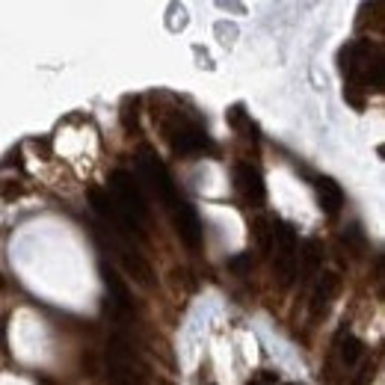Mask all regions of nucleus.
<instances>
[{"label":"nucleus","mask_w":385,"mask_h":385,"mask_svg":"<svg viewBox=\"0 0 385 385\" xmlns=\"http://www.w3.org/2000/svg\"><path fill=\"white\" fill-rule=\"evenodd\" d=\"M110 187H113V199H116V205H119L133 223H143V220H148V205H145V196H143V190H140V184L133 181V175L130 172H113L110 175Z\"/></svg>","instance_id":"nucleus-1"},{"label":"nucleus","mask_w":385,"mask_h":385,"mask_svg":"<svg viewBox=\"0 0 385 385\" xmlns=\"http://www.w3.org/2000/svg\"><path fill=\"white\" fill-rule=\"evenodd\" d=\"M273 240H276V261H273V270L281 288H291V281L296 276V231L288 223H279L273 228Z\"/></svg>","instance_id":"nucleus-2"},{"label":"nucleus","mask_w":385,"mask_h":385,"mask_svg":"<svg viewBox=\"0 0 385 385\" xmlns=\"http://www.w3.org/2000/svg\"><path fill=\"white\" fill-rule=\"evenodd\" d=\"M140 169H143V175L148 178V184H152V190L157 193V202H160L166 211H172V208L181 202V196H178V190H175V181H172L169 169H166V163L157 160V155L145 152V155L140 157Z\"/></svg>","instance_id":"nucleus-3"},{"label":"nucleus","mask_w":385,"mask_h":385,"mask_svg":"<svg viewBox=\"0 0 385 385\" xmlns=\"http://www.w3.org/2000/svg\"><path fill=\"white\" fill-rule=\"evenodd\" d=\"M89 205H92V211L101 216L104 223H110L116 231H122V234H137V238L145 240L143 228L133 223L119 205H116V199H113L107 190H101V187H89Z\"/></svg>","instance_id":"nucleus-4"},{"label":"nucleus","mask_w":385,"mask_h":385,"mask_svg":"<svg viewBox=\"0 0 385 385\" xmlns=\"http://www.w3.org/2000/svg\"><path fill=\"white\" fill-rule=\"evenodd\" d=\"M110 364H107V385H148L145 374L137 371L130 362V350L116 338L110 347Z\"/></svg>","instance_id":"nucleus-5"},{"label":"nucleus","mask_w":385,"mask_h":385,"mask_svg":"<svg viewBox=\"0 0 385 385\" xmlns=\"http://www.w3.org/2000/svg\"><path fill=\"white\" fill-rule=\"evenodd\" d=\"M172 213V220H175V228H178V234H181V240L187 243L190 249H199L202 246V223H199V216H196V211L184 202H181L169 211Z\"/></svg>","instance_id":"nucleus-6"},{"label":"nucleus","mask_w":385,"mask_h":385,"mask_svg":"<svg viewBox=\"0 0 385 385\" xmlns=\"http://www.w3.org/2000/svg\"><path fill=\"white\" fill-rule=\"evenodd\" d=\"M119 261H122V267H125V273L140 284V288H145V291H152L155 284H157V279H155V270H152V264H148L137 249H128V246H119Z\"/></svg>","instance_id":"nucleus-7"},{"label":"nucleus","mask_w":385,"mask_h":385,"mask_svg":"<svg viewBox=\"0 0 385 385\" xmlns=\"http://www.w3.org/2000/svg\"><path fill=\"white\" fill-rule=\"evenodd\" d=\"M234 181H238V190H240V196L246 199L249 205H264V199H267V190H264L261 172L255 169V166H249V163H240L238 169H234Z\"/></svg>","instance_id":"nucleus-8"},{"label":"nucleus","mask_w":385,"mask_h":385,"mask_svg":"<svg viewBox=\"0 0 385 385\" xmlns=\"http://www.w3.org/2000/svg\"><path fill=\"white\" fill-rule=\"evenodd\" d=\"M338 291H341V276L332 273V270H326V273L320 276V281H317L314 296H311V317L326 314L329 306H332V299L338 296Z\"/></svg>","instance_id":"nucleus-9"},{"label":"nucleus","mask_w":385,"mask_h":385,"mask_svg":"<svg viewBox=\"0 0 385 385\" xmlns=\"http://www.w3.org/2000/svg\"><path fill=\"white\" fill-rule=\"evenodd\" d=\"M317 196H320V208L335 216L341 211L344 205V190H341V184L338 181H332V178H317Z\"/></svg>","instance_id":"nucleus-10"},{"label":"nucleus","mask_w":385,"mask_h":385,"mask_svg":"<svg viewBox=\"0 0 385 385\" xmlns=\"http://www.w3.org/2000/svg\"><path fill=\"white\" fill-rule=\"evenodd\" d=\"M172 148L178 155H193V152H205L208 148V137L202 130H181L172 140Z\"/></svg>","instance_id":"nucleus-11"},{"label":"nucleus","mask_w":385,"mask_h":385,"mask_svg":"<svg viewBox=\"0 0 385 385\" xmlns=\"http://www.w3.org/2000/svg\"><path fill=\"white\" fill-rule=\"evenodd\" d=\"M101 276H104V284L110 288L113 299H116V306H119L122 311L130 308V294H128V284L116 276V270H110V267H101Z\"/></svg>","instance_id":"nucleus-12"},{"label":"nucleus","mask_w":385,"mask_h":385,"mask_svg":"<svg viewBox=\"0 0 385 385\" xmlns=\"http://www.w3.org/2000/svg\"><path fill=\"white\" fill-rule=\"evenodd\" d=\"M296 255H303V276L311 279V276L317 273V267H320V255H323V252H320V243L308 240L303 252H296Z\"/></svg>","instance_id":"nucleus-13"},{"label":"nucleus","mask_w":385,"mask_h":385,"mask_svg":"<svg viewBox=\"0 0 385 385\" xmlns=\"http://www.w3.org/2000/svg\"><path fill=\"white\" fill-rule=\"evenodd\" d=\"M362 353H364V347H362L359 338H353V335H347V338L341 341V362H344L347 367H353V364L362 359Z\"/></svg>","instance_id":"nucleus-14"},{"label":"nucleus","mask_w":385,"mask_h":385,"mask_svg":"<svg viewBox=\"0 0 385 385\" xmlns=\"http://www.w3.org/2000/svg\"><path fill=\"white\" fill-rule=\"evenodd\" d=\"M255 238H258V246L264 249V252H270V249H273V228H270V223L258 220L255 223Z\"/></svg>","instance_id":"nucleus-15"},{"label":"nucleus","mask_w":385,"mask_h":385,"mask_svg":"<svg viewBox=\"0 0 385 385\" xmlns=\"http://www.w3.org/2000/svg\"><path fill=\"white\" fill-rule=\"evenodd\" d=\"M228 270H234V273L252 270V255H238V258H231V261H228Z\"/></svg>","instance_id":"nucleus-16"},{"label":"nucleus","mask_w":385,"mask_h":385,"mask_svg":"<svg viewBox=\"0 0 385 385\" xmlns=\"http://www.w3.org/2000/svg\"><path fill=\"white\" fill-rule=\"evenodd\" d=\"M284 385H299V382H284Z\"/></svg>","instance_id":"nucleus-17"}]
</instances>
